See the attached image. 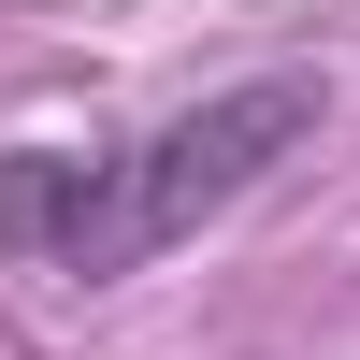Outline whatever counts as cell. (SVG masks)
Wrapping results in <instances>:
<instances>
[{
	"label": "cell",
	"mask_w": 360,
	"mask_h": 360,
	"mask_svg": "<svg viewBox=\"0 0 360 360\" xmlns=\"http://www.w3.org/2000/svg\"><path fill=\"white\" fill-rule=\"evenodd\" d=\"M303 130H317V86L259 72V86H217L202 115H173V130H144V144H15L0 159V245L29 274H86V288L144 274L202 217H231Z\"/></svg>",
	"instance_id": "obj_1"
}]
</instances>
